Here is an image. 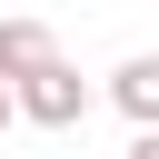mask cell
Returning a JSON list of instances; mask_svg holds the SVG:
<instances>
[{
  "instance_id": "4",
  "label": "cell",
  "mask_w": 159,
  "mask_h": 159,
  "mask_svg": "<svg viewBox=\"0 0 159 159\" xmlns=\"http://www.w3.org/2000/svg\"><path fill=\"white\" fill-rule=\"evenodd\" d=\"M129 159H159V129H139V139H129Z\"/></svg>"
},
{
  "instance_id": "1",
  "label": "cell",
  "mask_w": 159,
  "mask_h": 159,
  "mask_svg": "<svg viewBox=\"0 0 159 159\" xmlns=\"http://www.w3.org/2000/svg\"><path fill=\"white\" fill-rule=\"evenodd\" d=\"M10 109H20L30 129H80V119H89V80H80L70 60H40V70L10 80Z\"/></svg>"
},
{
  "instance_id": "3",
  "label": "cell",
  "mask_w": 159,
  "mask_h": 159,
  "mask_svg": "<svg viewBox=\"0 0 159 159\" xmlns=\"http://www.w3.org/2000/svg\"><path fill=\"white\" fill-rule=\"evenodd\" d=\"M40 60H60V50H50V30H40V20H0V70L20 80V70H40Z\"/></svg>"
},
{
  "instance_id": "2",
  "label": "cell",
  "mask_w": 159,
  "mask_h": 159,
  "mask_svg": "<svg viewBox=\"0 0 159 159\" xmlns=\"http://www.w3.org/2000/svg\"><path fill=\"white\" fill-rule=\"evenodd\" d=\"M109 99L129 109V129H159V50L119 60V70H109Z\"/></svg>"
}]
</instances>
